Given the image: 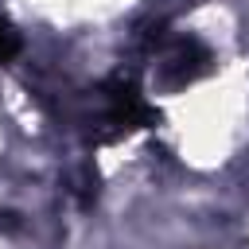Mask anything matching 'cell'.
I'll use <instances>...</instances> for the list:
<instances>
[{
    "label": "cell",
    "instance_id": "cell-1",
    "mask_svg": "<svg viewBox=\"0 0 249 249\" xmlns=\"http://www.w3.org/2000/svg\"><path fill=\"white\" fill-rule=\"evenodd\" d=\"M105 121L117 128V132H132V128H144L156 121V109L144 101V93L124 82V78H113L105 82Z\"/></svg>",
    "mask_w": 249,
    "mask_h": 249
},
{
    "label": "cell",
    "instance_id": "cell-2",
    "mask_svg": "<svg viewBox=\"0 0 249 249\" xmlns=\"http://www.w3.org/2000/svg\"><path fill=\"white\" fill-rule=\"evenodd\" d=\"M206 62H210V54H206V51H202V43H195V39H183V43L171 51V58H167V66L179 74V82L198 78V74L206 70Z\"/></svg>",
    "mask_w": 249,
    "mask_h": 249
},
{
    "label": "cell",
    "instance_id": "cell-3",
    "mask_svg": "<svg viewBox=\"0 0 249 249\" xmlns=\"http://www.w3.org/2000/svg\"><path fill=\"white\" fill-rule=\"evenodd\" d=\"M19 47H23V43H19V31H16L8 19H0V62H8L12 54H19Z\"/></svg>",
    "mask_w": 249,
    "mask_h": 249
}]
</instances>
